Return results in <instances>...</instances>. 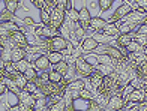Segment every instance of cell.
Here are the masks:
<instances>
[{"instance_id": "cell-1", "label": "cell", "mask_w": 147, "mask_h": 111, "mask_svg": "<svg viewBox=\"0 0 147 111\" xmlns=\"http://www.w3.org/2000/svg\"><path fill=\"white\" fill-rule=\"evenodd\" d=\"M71 41L69 39H65L62 35H57V36H53V38H47L45 44L42 47H45V50L48 51H65L68 50Z\"/></svg>"}, {"instance_id": "cell-2", "label": "cell", "mask_w": 147, "mask_h": 111, "mask_svg": "<svg viewBox=\"0 0 147 111\" xmlns=\"http://www.w3.org/2000/svg\"><path fill=\"white\" fill-rule=\"evenodd\" d=\"M66 9L65 6H57L56 9L51 11V21H50V26L56 29H62V26L65 24L66 21Z\"/></svg>"}, {"instance_id": "cell-3", "label": "cell", "mask_w": 147, "mask_h": 111, "mask_svg": "<svg viewBox=\"0 0 147 111\" xmlns=\"http://www.w3.org/2000/svg\"><path fill=\"white\" fill-rule=\"evenodd\" d=\"M129 104L128 98H125L123 95H113L104 110H110V111H117V110H125L126 105Z\"/></svg>"}, {"instance_id": "cell-4", "label": "cell", "mask_w": 147, "mask_h": 111, "mask_svg": "<svg viewBox=\"0 0 147 111\" xmlns=\"http://www.w3.org/2000/svg\"><path fill=\"white\" fill-rule=\"evenodd\" d=\"M74 63H75V68H77L78 74L81 75V77H90V74L95 71V66H93V65H90L83 56L77 57Z\"/></svg>"}, {"instance_id": "cell-5", "label": "cell", "mask_w": 147, "mask_h": 111, "mask_svg": "<svg viewBox=\"0 0 147 111\" xmlns=\"http://www.w3.org/2000/svg\"><path fill=\"white\" fill-rule=\"evenodd\" d=\"M131 11H134L131 3H128V2L122 3V5H120L119 8L114 11V14L111 15V18L108 20V23H117V21H122V20H123L126 15H128Z\"/></svg>"}, {"instance_id": "cell-6", "label": "cell", "mask_w": 147, "mask_h": 111, "mask_svg": "<svg viewBox=\"0 0 147 111\" xmlns=\"http://www.w3.org/2000/svg\"><path fill=\"white\" fill-rule=\"evenodd\" d=\"M33 66H35L39 72H42V71H47V72H50L53 69V63L50 62V59L47 57V54H39L35 62H33Z\"/></svg>"}, {"instance_id": "cell-7", "label": "cell", "mask_w": 147, "mask_h": 111, "mask_svg": "<svg viewBox=\"0 0 147 111\" xmlns=\"http://www.w3.org/2000/svg\"><path fill=\"white\" fill-rule=\"evenodd\" d=\"M11 41L14 42L17 47H23V48H27L29 47V41H27V36H26V33L20 29V30H15L12 32V33L9 35Z\"/></svg>"}, {"instance_id": "cell-8", "label": "cell", "mask_w": 147, "mask_h": 111, "mask_svg": "<svg viewBox=\"0 0 147 111\" xmlns=\"http://www.w3.org/2000/svg\"><path fill=\"white\" fill-rule=\"evenodd\" d=\"M18 102L35 108V105H36V96L33 95L32 92H29V90L23 89V90H20V93H18Z\"/></svg>"}, {"instance_id": "cell-9", "label": "cell", "mask_w": 147, "mask_h": 111, "mask_svg": "<svg viewBox=\"0 0 147 111\" xmlns=\"http://www.w3.org/2000/svg\"><path fill=\"white\" fill-rule=\"evenodd\" d=\"M21 29V26H20L17 21H5L0 24V36H9L12 32H15V30H20Z\"/></svg>"}, {"instance_id": "cell-10", "label": "cell", "mask_w": 147, "mask_h": 111, "mask_svg": "<svg viewBox=\"0 0 147 111\" xmlns=\"http://www.w3.org/2000/svg\"><path fill=\"white\" fill-rule=\"evenodd\" d=\"M147 99V90L146 89H134L132 92L128 95V101L129 104H135V102H143Z\"/></svg>"}, {"instance_id": "cell-11", "label": "cell", "mask_w": 147, "mask_h": 111, "mask_svg": "<svg viewBox=\"0 0 147 111\" xmlns=\"http://www.w3.org/2000/svg\"><path fill=\"white\" fill-rule=\"evenodd\" d=\"M104 80H105V75H104L102 72H99L98 69L93 71V72L90 74V77H89L90 86H92V89H95V92L104 84Z\"/></svg>"}, {"instance_id": "cell-12", "label": "cell", "mask_w": 147, "mask_h": 111, "mask_svg": "<svg viewBox=\"0 0 147 111\" xmlns=\"http://www.w3.org/2000/svg\"><path fill=\"white\" fill-rule=\"evenodd\" d=\"M99 45L101 44H99L93 36H86L83 39V42H81V48H83V51H86V53H89V51L92 53V51H95Z\"/></svg>"}, {"instance_id": "cell-13", "label": "cell", "mask_w": 147, "mask_h": 111, "mask_svg": "<svg viewBox=\"0 0 147 111\" xmlns=\"http://www.w3.org/2000/svg\"><path fill=\"white\" fill-rule=\"evenodd\" d=\"M90 11L87 6H83L81 9H80V23H81V26L86 29V30H89L90 29Z\"/></svg>"}, {"instance_id": "cell-14", "label": "cell", "mask_w": 147, "mask_h": 111, "mask_svg": "<svg viewBox=\"0 0 147 111\" xmlns=\"http://www.w3.org/2000/svg\"><path fill=\"white\" fill-rule=\"evenodd\" d=\"M107 24H108V21L101 17H92V20H90V29L93 32H102V29Z\"/></svg>"}, {"instance_id": "cell-15", "label": "cell", "mask_w": 147, "mask_h": 111, "mask_svg": "<svg viewBox=\"0 0 147 111\" xmlns=\"http://www.w3.org/2000/svg\"><path fill=\"white\" fill-rule=\"evenodd\" d=\"M102 33L108 35V36H113V38H119L120 36V30H119V26L116 23H108L105 26V27L102 29Z\"/></svg>"}, {"instance_id": "cell-16", "label": "cell", "mask_w": 147, "mask_h": 111, "mask_svg": "<svg viewBox=\"0 0 147 111\" xmlns=\"http://www.w3.org/2000/svg\"><path fill=\"white\" fill-rule=\"evenodd\" d=\"M131 41H134V33H120V36L116 39V45L119 48H126Z\"/></svg>"}, {"instance_id": "cell-17", "label": "cell", "mask_w": 147, "mask_h": 111, "mask_svg": "<svg viewBox=\"0 0 147 111\" xmlns=\"http://www.w3.org/2000/svg\"><path fill=\"white\" fill-rule=\"evenodd\" d=\"M147 59V54L144 53V50H140V51H134V53H129L128 54V60L132 62V63H135L138 65L140 62H143Z\"/></svg>"}, {"instance_id": "cell-18", "label": "cell", "mask_w": 147, "mask_h": 111, "mask_svg": "<svg viewBox=\"0 0 147 111\" xmlns=\"http://www.w3.org/2000/svg\"><path fill=\"white\" fill-rule=\"evenodd\" d=\"M27 57V50L23 47H15L12 48V62H18Z\"/></svg>"}, {"instance_id": "cell-19", "label": "cell", "mask_w": 147, "mask_h": 111, "mask_svg": "<svg viewBox=\"0 0 147 111\" xmlns=\"http://www.w3.org/2000/svg\"><path fill=\"white\" fill-rule=\"evenodd\" d=\"M86 87V81H84V78H77V80H74L71 83H68V90H78V92H81V90Z\"/></svg>"}, {"instance_id": "cell-20", "label": "cell", "mask_w": 147, "mask_h": 111, "mask_svg": "<svg viewBox=\"0 0 147 111\" xmlns=\"http://www.w3.org/2000/svg\"><path fill=\"white\" fill-rule=\"evenodd\" d=\"M93 38H95L99 44H111V45H114V42H116V38L108 36V35H105V33H98V32L93 35Z\"/></svg>"}, {"instance_id": "cell-21", "label": "cell", "mask_w": 147, "mask_h": 111, "mask_svg": "<svg viewBox=\"0 0 147 111\" xmlns=\"http://www.w3.org/2000/svg\"><path fill=\"white\" fill-rule=\"evenodd\" d=\"M47 57L50 59V62L53 63V66L57 65L59 62L65 60V56H63L62 51H50V53H47Z\"/></svg>"}, {"instance_id": "cell-22", "label": "cell", "mask_w": 147, "mask_h": 111, "mask_svg": "<svg viewBox=\"0 0 147 111\" xmlns=\"http://www.w3.org/2000/svg\"><path fill=\"white\" fill-rule=\"evenodd\" d=\"M33 81L36 83V86H38V87L44 86L45 83H48V81H50V72H47V71H42V72H39V74H38V77H36Z\"/></svg>"}, {"instance_id": "cell-23", "label": "cell", "mask_w": 147, "mask_h": 111, "mask_svg": "<svg viewBox=\"0 0 147 111\" xmlns=\"http://www.w3.org/2000/svg\"><path fill=\"white\" fill-rule=\"evenodd\" d=\"M14 65H15V68H17V71H18L20 74H24L26 71H27V68L30 66V60L26 57V59H23V60L14 62Z\"/></svg>"}, {"instance_id": "cell-24", "label": "cell", "mask_w": 147, "mask_h": 111, "mask_svg": "<svg viewBox=\"0 0 147 111\" xmlns=\"http://www.w3.org/2000/svg\"><path fill=\"white\" fill-rule=\"evenodd\" d=\"M66 20H69V21H80V11L75 9L74 6L68 8V11H66Z\"/></svg>"}, {"instance_id": "cell-25", "label": "cell", "mask_w": 147, "mask_h": 111, "mask_svg": "<svg viewBox=\"0 0 147 111\" xmlns=\"http://www.w3.org/2000/svg\"><path fill=\"white\" fill-rule=\"evenodd\" d=\"M98 57V62L99 63H104V65H113L114 66V63L117 62L114 57H111L110 54H95Z\"/></svg>"}, {"instance_id": "cell-26", "label": "cell", "mask_w": 147, "mask_h": 111, "mask_svg": "<svg viewBox=\"0 0 147 111\" xmlns=\"http://www.w3.org/2000/svg\"><path fill=\"white\" fill-rule=\"evenodd\" d=\"M39 17H41V23L45 24V26H48L50 21H51V11L48 8H44L39 11Z\"/></svg>"}, {"instance_id": "cell-27", "label": "cell", "mask_w": 147, "mask_h": 111, "mask_svg": "<svg viewBox=\"0 0 147 111\" xmlns=\"http://www.w3.org/2000/svg\"><path fill=\"white\" fill-rule=\"evenodd\" d=\"M95 69H98L99 72H102L104 75H110L113 71H114V66L113 65H104V63H96V66H95Z\"/></svg>"}, {"instance_id": "cell-28", "label": "cell", "mask_w": 147, "mask_h": 111, "mask_svg": "<svg viewBox=\"0 0 147 111\" xmlns=\"http://www.w3.org/2000/svg\"><path fill=\"white\" fill-rule=\"evenodd\" d=\"M137 75L141 78H147V59L137 65Z\"/></svg>"}, {"instance_id": "cell-29", "label": "cell", "mask_w": 147, "mask_h": 111, "mask_svg": "<svg viewBox=\"0 0 147 111\" xmlns=\"http://www.w3.org/2000/svg\"><path fill=\"white\" fill-rule=\"evenodd\" d=\"M50 81H53V83H62V81H65V75L60 74L59 71H56L54 68H53L50 71Z\"/></svg>"}, {"instance_id": "cell-30", "label": "cell", "mask_w": 147, "mask_h": 111, "mask_svg": "<svg viewBox=\"0 0 147 111\" xmlns=\"http://www.w3.org/2000/svg\"><path fill=\"white\" fill-rule=\"evenodd\" d=\"M87 110H89V111H101V110H104V105H102V104L96 99V98H93V99H90V101H89Z\"/></svg>"}, {"instance_id": "cell-31", "label": "cell", "mask_w": 147, "mask_h": 111, "mask_svg": "<svg viewBox=\"0 0 147 111\" xmlns=\"http://www.w3.org/2000/svg\"><path fill=\"white\" fill-rule=\"evenodd\" d=\"M53 68H54L56 71H59L60 74H63V75H65L66 72H68V69H69V62L65 59V60H62V62H59L57 65H54Z\"/></svg>"}, {"instance_id": "cell-32", "label": "cell", "mask_w": 147, "mask_h": 111, "mask_svg": "<svg viewBox=\"0 0 147 111\" xmlns=\"http://www.w3.org/2000/svg\"><path fill=\"white\" fill-rule=\"evenodd\" d=\"M12 83H14V84H15V86H17L20 90H23V89H26V86H27L29 80L26 78V75H24V74H20L17 80H15V81H12Z\"/></svg>"}, {"instance_id": "cell-33", "label": "cell", "mask_w": 147, "mask_h": 111, "mask_svg": "<svg viewBox=\"0 0 147 111\" xmlns=\"http://www.w3.org/2000/svg\"><path fill=\"white\" fill-rule=\"evenodd\" d=\"M38 74H39V71H38L35 66H33V65H30V66L27 68V71L24 72L26 78H27L29 81H33V80H35V78L38 77Z\"/></svg>"}, {"instance_id": "cell-34", "label": "cell", "mask_w": 147, "mask_h": 111, "mask_svg": "<svg viewBox=\"0 0 147 111\" xmlns=\"http://www.w3.org/2000/svg\"><path fill=\"white\" fill-rule=\"evenodd\" d=\"M0 57H2V62H12V48L2 47V53H0Z\"/></svg>"}, {"instance_id": "cell-35", "label": "cell", "mask_w": 147, "mask_h": 111, "mask_svg": "<svg viewBox=\"0 0 147 111\" xmlns=\"http://www.w3.org/2000/svg\"><path fill=\"white\" fill-rule=\"evenodd\" d=\"M134 41H137L143 48H147V35L138 33V32H137V33H134Z\"/></svg>"}, {"instance_id": "cell-36", "label": "cell", "mask_w": 147, "mask_h": 111, "mask_svg": "<svg viewBox=\"0 0 147 111\" xmlns=\"http://www.w3.org/2000/svg\"><path fill=\"white\" fill-rule=\"evenodd\" d=\"M20 8V0H6V9L12 14H15Z\"/></svg>"}, {"instance_id": "cell-37", "label": "cell", "mask_w": 147, "mask_h": 111, "mask_svg": "<svg viewBox=\"0 0 147 111\" xmlns=\"http://www.w3.org/2000/svg\"><path fill=\"white\" fill-rule=\"evenodd\" d=\"M140 50H144V48L137 41H131L128 45H126V51H128V54L129 53H134V51H140Z\"/></svg>"}, {"instance_id": "cell-38", "label": "cell", "mask_w": 147, "mask_h": 111, "mask_svg": "<svg viewBox=\"0 0 147 111\" xmlns=\"http://www.w3.org/2000/svg\"><path fill=\"white\" fill-rule=\"evenodd\" d=\"M95 98V95H93V92H90L89 89H83L81 92H80V99H84V101H90V99H93Z\"/></svg>"}, {"instance_id": "cell-39", "label": "cell", "mask_w": 147, "mask_h": 111, "mask_svg": "<svg viewBox=\"0 0 147 111\" xmlns=\"http://www.w3.org/2000/svg\"><path fill=\"white\" fill-rule=\"evenodd\" d=\"M12 20H15V14H12L9 11H5L0 14V23H5V21H12Z\"/></svg>"}, {"instance_id": "cell-40", "label": "cell", "mask_w": 147, "mask_h": 111, "mask_svg": "<svg viewBox=\"0 0 147 111\" xmlns=\"http://www.w3.org/2000/svg\"><path fill=\"white\" fill-rule=\"evenodd\" d=\"M131 110H138V111H147V99L143 102H135L131 107Z\"/></svg>"}, {"instance_id": "cell-41", "label": "cell", "mask_w": 147, "mask_h": 111, "mask_svg": "<svg viewBox=\"0 0 147 111\" xmlns=\"http://www.w3.org/2000/svg\"><path fill=\"white\" fill-rule=\"evenodd\" d=\"M111 5H113V0H99V9H101V11L110 9Z\"/></svg>"}, {"instance_id": "cell-42", "label": "cell", "mask_w": 147, "mask_h": 111, "mask_svg": "<svg viewBox=\"0 0 147 111\" xmlns=\"http://www.w3.org/2000/svg\"><path fill=\"white\" fill-rule=\"evenodd\" d=\"M30 3L35 6L36 9H44V8H47V3H45V0H30Z\"/></svg>"}, {"instance_id": "cell-43", "label": "cell", "mask_w": 147, "mask_h": 111, "mask_svg": "<svg viewBox=\"0 0 147 111\" xmlns=\"http://www.w3.org/2000/svg\"><path fill=\"white\" fill-rule=\"evenodd\" d=\"M9 90V86L5 83V80H0V95H5Z\"/></svg>"}, {"instance_id": "cell-44", "label": "cell", "mask_w": 147, "mask_h": 111, "mask_svg": "<svg viewBox=\"0 0 147 111\" xmlns=\"http://www.w3.org/2000/svg\"><path fill=\"white\" fill-rule=\"evenodd\" d=\"M56 3H57V6H65L66 9L72 6V5L69 3V0H56Z\"/></svg>"}, {"instance_id": "cell-45", "label": "cell", "mask_w": 147, "mask_h": 111, "mask_svg": "<svg viewBox=\"0 0 147 111\" xmlns=\"http://www.w3.org/2000/svg\"><path fill=\"white\" fill-rule=\"evenodd\" d=\"M23 26H36V23L33 21L30 17H26V18H23ZM23 26H21V27H23Z\"/></svg>"}, {"instance_id": "cell-46", "label": "cell", "mask_w": 147, "mask_h": 111, "mask_svg": "<svg viewBox=\"0 0 147 111\" xmlns=\"http://www.w3.org/2000/svg\"><path fill=\"white\" fill-rule=\"evenodd\" d=\"M135 3L141 8L143 11H146L147 12V0H135Z\"/></svg>"}, {"instance_id": "cell-47", "label": "cell", "mask_w": 147, "mask_h": 111, "mask_svg": "<svg viewBox=\"0 0 147 111\" xmlns=\"http://www.w3.org/2000/svg\"><path fill=\"white\" fill-rule=\"evenodd\" d=\"M137 33V32H135ZM138 33H144V35H147V23H144V24H141L140 26V29H138Z\"/></svg>"}, {"instance_id": "cell-48", "label": "cell", "mask_w": 147, "mask_h": 111, "mask_svg": "<svg viewBox=\"0 0 147 111\" xmlns=\"http://www.w3.org/2000/svg\"><path fill=\"white\" fill-rule=\"evenodd\" d=\"M83 2H86V0H83Z\"/></svg>"}, {"instance_id": "cell-49", "label": "cell", "mask_w": 147, "mask_h": 111, "mask_svg": "<svg viewBox=\"0 0 147 111\" xmlns=\"http://www.w3.org/2000/svg\"><path fill=\"white\" fill-rule=\"evenodd\" d=\"M146 23H147V20H146Z\"/></svg>"}]
</instances>
